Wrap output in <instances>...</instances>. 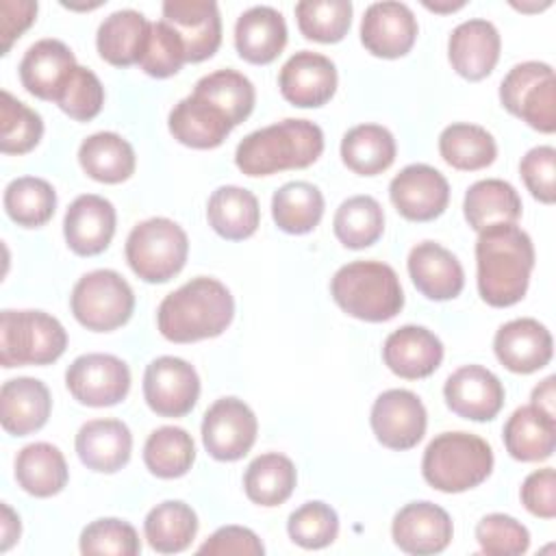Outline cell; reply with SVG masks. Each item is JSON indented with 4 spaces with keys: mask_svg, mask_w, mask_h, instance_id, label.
I'll list each match as a JSON object with an SVG mask.
<instances>
[{
    "mask_svg": "<svg viewBox=\"0 0 556 556\" xmlns=\"http://www.w3.org/2000/svg\"><path fill=\"white\" fill-rule=\"evenodd\" d=\"M476 267L480 298L495 308L517 304L530 285L534 245L517 224H493L478 232Z\"/></svg>",
    "mask_w": 556,
    "mask_h": 556,
    "instance_id": "1",
    "label": "cell"
},
{
    "mask_svg": "<svg viewBox=\"0 0 556 556\" xmlns=\"http://www.w3.org/2000/svg\"><path fill=\"white\" fill-rule=\"evenodd\" d=\"M235 317V300L224 282L198 276L163 298L156 311L159 332L174 343L219 337Z\"/></svg>",
    "mask_w": 556,
    "mask_h": 556,
    "instance_id": "2",
    "label": "cell"
},
{
    "mask_svg": "<svg viewBox=\"0 0 556 556\" xmlns=\"http://www.w3.org/2000/svg\"><path fill=\"white\" fill-rule=\"evenodd\" d=\"M324 152V132L311 119H282L245 135L235 163L245 176H271L313 165Z\"/></svg>",
    "mask_w": 556,
    "mask_h": 556,
    "instance_id": "3",
    "label": "cell"
},
{
    "mask_svg": "<svg viewBox=\"0 0 556 556\" xmlns=\"http://www.w3.org/2000/svg\"><path fill=\"white\" fill-rule=\"evenodd\" d=\"M337 306L363 321L393 319L404 306V291L395 269L382 261H352L330 280Z\"/></svg>",
    "mask_w": 556,
    "mask_h": 556,
    "instance_id": "4",
    "label": "cell"
},
{
    "mask_svg": "<svg viewBox=\"0 0 556 556\" xmlns=\"http://www.w3.org/2000/svg\"><path fill=\"white\" fill-rule=\"evenodd\" d=\"M493 471L491 445L471 432L437 434L421 458L424 480L443 493H463L482 484Z\"/></svg>",
    "mask_w": 556,
    "mask_h": 556,
    "instance_id": "5",
    "label": "cell"
},
{
    "mask_svg": "<svg viewBox=\"0 0 556 556\" xmlns=\"http://www.w3.org/2000/svg\"><path fill=\"white\" fill-rule=\"evenodd\" d=\"M67 348L61 321L43 311H2L0 315V363L2 367L50 365Z\"/></svg>",
    "mask_w": 556,
    "mask_h": 556,
    "instance_id": "6",
    "label": "cell"
},
{
    "mask_svg": "<svg viewBox=\"0 0 556 556\" xmlns=\"http://www.w3.org/2000/svg\"><path fill=\"white\" fill-rule=\"evenodd\" d=\"M126 261L130 269L146 282H167L187 263V232L167 217H150L139 222L126 239Z\"/></svg>",
    "mask_w": 556,
    "mask_h": 556,
    "instance_id": "7",
    "label": "cell"
},
{
    "mask_svg": "<svg viewBox=\"0 0 556 556\" xmlns=\"http://www.w3.org/2000/svg\"><path fill=\"white\" fill-rule=\"evenodd\" d=\"M70 304L80 326L93 332H111L130 319L135 293L117 271L93 269L78 278Z\"/></svg>",
    "mask_w": 556,
    "mask_h": 556,
    "instance_id": "8",
    "label": "cell"
},
{
    "mask_svg": "<svg viewBox=\"0 0 556 556\" xmlns=\"http://www.w3.org/2000/svg\"><path fill=\"white\" fill-rule=\"evenodd\" d=\"M502 106L539 132L556 130V78L543 61L517 63L500 85Z\"/></svg>",
    "mask_w": 556,
    "mask_h": 556,
    "instance_id": "9",
    "label": "cell"
},
{
    "mask_svg": "<svg viewBox=\"0 0 556 556\" xmlns=\"http://www.w3.org/2000/svg\"><path fill=\"white\" fill-rule=\"evenodd\" d=\"M256 432V415L239 397H219L202 419V443L215 460L232 463L243 458L252 450Z\"/></svg>",
    "mask_w": 556,
    "mask_h": 556,
    "instance_id": "10",
    "label": "cell"
},
{
    "mask_svg": "<svg viewBox=\"0 0 556 556\" xmlns=\"http://www.w3.org/2000/svg\"><path fill=\"white\" fill-rule=\"evenodd\" d=\"M65 384L85 406H113L130 391V369L113 354H83L67 367Z\"/></svg>",
    "mask_w": 556,
    "mask_h": 556,
    "instance_id": "11",
    "label": "cell"
},
{
    "mask_svg": "<svg viewBox=\"0 0 556 556\" xmlns=\"http://www.w3.org/2000/svg\"><path fill=\"white\" fill-rule=\"evenodd\" d=\"M200 395V378L193 365L178 356L154 358L143 374V397L161 417L187 415Z\"/></svg>",
    "mask_w": 556,
    "mask_h": 556,
    "instance_id": "12",
    "label": "cell"
},
{
    "mask_svg": "<svg viewBox=\"0 0 556 556\" xmlns=\"http://www.w3.org/2000/svg\"><path fill=\"white\" fill-rule=\"evenodd\" d=\"M371 430L389 450L415 447L428 426L421 400L408 389H389L380 393L371 406Z\"/></svg>",
    "mask_w": 556,
    "mask_h": 556,
    "instance_id": "13",
    "label": "cell"
},
{
    "mask_svg": "<svg viewBox=\"0 0 556 556\" xmlns=\"http://www.w3.org/2000/svg\"><path fill=\"white\" fill-rule=\"evenodd\" d=\"M389 195L402 217L410 222H430L447 208L450 185L432 165L413 163L393 176Z\"/></svg>",
    "mask_w": 556,
    "mask_h": 556,
    "instance_id": "14",
    "label": "cell"
},
{
    "mask_svg": "<svg viewBox=\"0 0 556 556\" xmlns=\"http://www.w3.org/2000/svg\"><path fill=\"white\" fill-rule=\"evenodd\" d=\"M163 22L182 39L187 63L211 59L222 43V17L213 0H167Z\"/></svg>",
    "mask_w": 556,
    "mask_h": 556,
    "instance_id": "15",
    "label": "cell"
},
{
    "mask_svg": "<svg viewBox=\"0 0 556 556\" xmlns=\"http://www.w3.org/2000/svg\"><path fill=\"white\" fill-rule=\"evenodd\" d=\"M417 17L404 2H374L361 20V43L374 56H404L417 39Z\"/></svg>",
    "mask_w": 556,
    "mask_h": 556,
    "instance_id": "16",
    "label": "cell"
},
{
    "mask_svg": "<svg viewBox=\"0 0 556 556\" xmlns=\"http://www.w3.org/2000/svg\"><path fill=\"white\" fill-rule=\"evenodd\" d=\"M278 85L282 98L293 106H324L337 91V67L319 52L300 50L282 65Z\"/></svg>",
    "mask_w": 556,
    "mask_h": 556,
    "instance_id": "17",
    "label": "cell"
},
{
    "mask_svg": "<svg viewBox=\"0 0 556 556\" xmlns=\"http://www.w3.org/2000/svg\"><path fill=\"white\" fill-rule=\"evenodd\" d=\"M445 404L452 413L471 421H491L504 406L500 378L482 365L458 367L443 387Z\"/></svg>",
    "mask_w": 556,
    "mask_h": 556,
    "instance_id": "18",
    "label": "cell"
},
{
    "mask_svg": "<svg viewBox=\"0 0 556 556\" xmlns=\"http://www.w3.org/2000/svg\"><path fill=\"white\" fill-rule=\"evenodd\" d=\"M454 534L447 510L432 502H410L402 506L391 523V536L395 545L406 554H439L443 552Z\"/></svg>",
    "mask_w": 556,
    "mask_h": 556,
    "instance_id": "19",
    "label": "cell"
},
{
    "mask_svg": "<svg viewBox=\"0 0 556 556\" xmlns=\"http://www.w3.org/2000/svg\"><path fill=\"white\" fill-rule=\"evenodd\" d=\"M497 361L513 374H532L543 369L554 354L549 330L532 317H519L497 328L493 339Z\"/></svg>",
    "mask_w": 556,
    "mask_h": 556,
    "instance_id": "20",
    "label": "cell"
},
{
    "mask_svg": "<svg viewBox=\"0 0 556 556\" xmlns=\"http://www.w3.org/2000/svg\"><path fill=\"white\" fill-rule=\"evenodd\" d=\"M115 206L96 193L78 195L65 211L63 235L72 252L78 256H96L104 252L115 235Z\"/></svg>",
    "mask_w": 556,
    "mask_h": 556,
    "instance_id": "21",
    "label": "cell"
},
{
    "mask_svg": "<svg viewBox=\"0 0 556 556\" xmlns=\"http://www.w3.org/2000/svg\"><path fill=\"white\" fill-rule=\"evenodd\" d=\"M502 39L489 20L460 22L447 41V59L454 72L467 80L486 78L500 61Z\"/></svg>",
    "mask_w": 556,
    "mask_h": 556,
    "instance_id": "22",
    "label": "cell"
},
{
    "mask_svg": "<svg viewBox=\"0 0 556 556\" xmlns=\"http://www.w3.org/2000/svg\"><path fill=\"white\" fill-rule=\"evenodd\" d=\"M408 276L428 300H454L465 287L460 261L441 243L421 241L408 252Z\"/></svg>",
    "mask_w": 556,
    "mask_h": 556,
    "instance_id": "23",
    "label": "cell"
},
{
    "mask_svg": "<svg viewBox=\"0 0 556 556\" xmlns=\"http://www.w3.org/2000/svg\"><path fill=\"white\" fill-rule=\"evenodd\" d=\"M382 358L395 376L417 380L439 369L443 361V343L432 330L408 324L387 337Z\"/></svg>",
    "mask_w": 556,
    "mask_h": 556,
    "instance_id": "24",
    "label": "cell"
},
{
    "mask_svg": "<svg viewBox=\"0 0 556 556\" xmlns=\"http://www.w3.org/2000/svg\"><path fill=\"white\" fill-rule=\"evenodd\" d=\"M74 445L87 469L115 473L130 460L132 434L119 419H91L80 426Z\"/></svg>",
    "mask_w": 556,
    "mask_h": 556,
    "instance_id": "25",
    "label": "cell"
},
{
    "mask_svg": "<svg viewBox=\"0 0 556 556\" xmlns=\"http://www.w3.org/2000/svg\"><path fill=\"white\" fill-rule=\"evenodd\" d=\"M50 410V391L37 378H11L0 389V421L2 428L13 437H26L43 428Z\"/></svg>",
    "mask_w": 556,
    "mask_h": 556,
    "instance_id": "26",
    "label": "cell"
},
{
    "mask_svg": "<svg viewBox=\"0 0 556 556\" xmlns=\"http://www.w3.org/2000/svg\"><path fill=\"white\" fill-rule=\"evenodd\" d=\"M167 126L176 141L195 150H211L222 146L235 128L219 106L195 93L182 98L172 109Z\"/></svg>",
    "mask_w": 556,
    "mask_h": 556,
    "instance_id": "27",
    "label": "cell"
},
{
    "mask_svg": "<svg viewBox=\"0 0 556 556\" xmlns=\"http://www.w3.org/2000/svg\"><path fill=\"white\" fill-rule=\"evenodd\" d=\"M76 65L74 52L63 41L39 39L20 61V80L28 93L54 102Z\"/></svg>",
    "mask_w": 556,
    "mask_h": 556,
    "instance_id": "28",
    "label": "cell"
},
{
    "mask_svg": "<svg viewBox=\"0 0 556 556\" xmlns=\"http://www.w3.org/2000/svg\"><path fill=\"white\" fill-rule=\"evenodd\" d=\"M287 46V24L274 7H250L235 24V48L239 56L254 65L271 63Z\"/></svg>",
    "mask_w": 556,
    "mask_h": 556,
    "instance_id": "29",
    "label": "cell"
},
{
    "mask_svg": "<svg viewBox=\"0 0 556 556\" xmlns=\"http://www.w3.org/2000/svg\"><path fill=\"white\" fill-rule=\"evenodd\" d=\"M506 452L521 463H541L556 447V417L545 415L536 406H519L504 426Z\"/></svg>",
    "mask_w": 556,
    "mask_h": 556,
    "instance_id": "30",
    "label": "cell"
},
{
    "mask_svg": "<svg viewBox=\"0 0 556 556\" xmlns=\"http://www.w3.org/2000/svg\"><path fill=\"white\" fill-rule=\"evenodd\" d=\"M150 22L143 13L135 9H122L104 17V22L98 28L96 46L100 56L115 65V67H128L139 63L148 35H150Z\"/></svg>",
    "mask_w": 556,
    "mask_h": 556,
    "instance_id": "31",
    "label": "cell"
},
{
    "mask_svg": "<svg viewBox=\"0 0 556 556\" xmlns=\"http://www.w3.org/2000/svg\"><path fill=\"white\" fill-rule=\"evenodd\" d=\"M206 219L208 226L228 241H241L256 232L261 222L258 200L252 191L224 185L217 187L206 202Z\"/></svg>",
    "mask_w": 556,
    "mask_h": 556,
    "instance_id": "32",
    "label": "cell"
},
{
    "mask_svg": "<svg viewBox=\"0 0 556 556\" xmlns=\"http://www.w3.org/2000/svg\"><path fill=\"white\" fill-rule=\"evenodd\" d=\"M78 163L83 172L106 185H117L135 174V150L117 132H93L78 148Z\"/></svg>",
    "mask_w": 556,
    "mask_h": 556,
    "instance_id": "33",
    "label": "cell"
},
{
    "mask_svg": "<svg viewBox=\"0 0 556 556\" xmlns=\"http://www.w3.org/2000/svg\"><path fill=\"white\" fill-rule=\"evenodd\" d=\"M70 471L63 452L46 441L28 443L17 452L15 480L35 497H52L67 484Z\"/></svg>",
    "mask_w": 556,
    "mask_h": 556,
    "instance_id": "34",
    "label": "cell"
},
{
    "mask_svg": "<svg viewBox=\"0 0 556 556\" xmlns=\"http://www.w3.org/2000/svg\"><path fill=\"white\" fill-rule=\"evenodd\" d=\"M463 211L467 224L480 232L493 224H515L521 217V198L510 182L484 178L467 189Z\"/></svg>",
    "mask_w": 556,
    "mask_h": 556,
    "instance_id": "35",
    "label": "cell"
},
{
    "mask_svg": "<svg viewBox=\"0 0 556 556\" xmlns=\"http://www.w3.org/2000/svg\"><path fill=\"white\" fill-rule=\"evenodd\" d=\"M395 139L380 124H358L341 139L343 163L361 176H376L389 169L395 161Z\"/></svg>",
    "mask_w": 556,
    "mask_h": 556,
    "instance_id": "36",
    "label": "cell"
},
{
    "mask_svg": "<svg viewBox=\"0 0 556 556\" xmlns=\"http://www.w3.org/2000/svg\"><path fill=\"white\" fill-rule=\"evenodd\" d=\"M298 471L289 456L267 452L256 456L243 476V489L250 502L258 506H278L287 502L295 489Z\"/></svg>",
    "mask_w": 556,
    "mask_h": 556,
    "instance_id": "37",
    "label": "cell"
},
{
    "mask_svg": "<svg viewBox=\"0 0 556 556\" xmlns=\"http://www.w3.org/2000/svg\"><path fill=\"white\" fill-rule=\"evenodd\" d=\"M143 532L152 549L161 554H176L187 549L195 539L198 515L189 504L167 500L146 515Z\"/></svg>",
    "mask_w": 556,
    "mask_h": 556,
    "instance_id": "38",
    "label": "cell"
},
{
    "mask_svg": "<svg viewBox=\"0 0 556 556\" xmlns=\"http://www.w3.org/2000/svg\"><path fill=\"white\" fill-rule=\"evenodd\" d=\"M324 215L321 191L306 180L285 182L271 198V217L282 232L306 235Z\"/></svg>",
    "mask_w": 556,
    "mask_h": 556,
    "instance_id": "39",
    "label": "cell"
},
{
    "mask_svg": "<svg viewBox=\"0 0 556 556\" xmlns=\"http://www.w3.org/2000/svg\"><path fill=\"white\" fill-rule=\"evenodd\" d=\"M439 152L447 165L463 172L489 167L497 156L493 135L478 124H450L439 135Z\"/></svg>",
    "mask_w": 556,
    "mask_h": 556,
    "instance_id": "40",
    "label": "cell"
},
{
    "mask_svg": "<svg viewBox=\"0 0 556 556\" xmlns=\"http://www.w3.org/2000/svg\"><path fill=\"white\" fill-rule=\"evenodd\" d=\"M332 228L345 248L363 250L382 237L384 211L371 195H352L339 204Z\"/></svg>",
    "mask_w": 556,
    "mask_h": 556,
    "instance_id": "41",
    "label": "cell"
},
{
    "mask_svg": "<svg viewBox=\"0 0 556 556\" xmlns=\"http://www.w3.org/2000/svg\"><path fill=\"white\" fill-rule=\"evenodd\" d=\"M195 460V445L191 434L178 426L156 428L143 445V463L156 478H180Z\"/></svg>",
    "mask_w": 556,
    "mask_h": 556,
    "instance_id": "42",
    "label": "cell"
},
{
    "mask_svg": "<svg viewBox=\"0 0 556 556\" xmlns=\"http://www.w3.org/2000/svg\"><path fill=\"white\" fill-rule=\"evenodd\" d=\"M193 93L219 106L232 126L250 117L256 100V91L250 78L230 67L202 76L195 83Z\"/></svg>",
    "mask_w": 556,
    "mask_h": 556,
    "instance_id": "43",
    "label": "cell"
},
{
    "mask_svg": "<svg viewBox=\"0 0 556 556\" xmlns=\"http://www.w3.org/2000/svg\"><path fill=\"white\" fill-rule=\"evenodd\" d=\"M2 202L7 215L17 226L39 228L54 215L56 191L43 178L22 176L7 185Z\"/></svg>",
    "mask_w": 556,
    "mask_h": 556,
    "instance_id": "44",
    "label": "cell"
},
{
    "mask_svg": "<svg viewBox=\"0 0 556 556\" xmlns=\"http://www.w3.org/2000/svg\"><path fill=\"white\" fill-rule=\"evenodd\" d=\"M298 28L306 39L319 43L341 41L352 24L350 0H302L295 4Z\"/></svg>",
    "mask_w": 556,
    "mask_h": 556,
    "instance_id": "45",
    "label": "cell"
},
{
    "mask_svg": "<svg viewBox=\"0 0 556 556\" xmlns=\"http://www.w3.org/2000/svg\"><path fill=\"white\" fill-rule=\"evenodd\" d=\"M43 135V122L37 111L2 91L0 102V150L4 154L30 152Z\"/></svg>",
    "mask_w": 556,
    "mask_h": 556,
    "instance_id": "46",
    "label": "cell"
},
{
    "mask_svg": "<svg viewBox=\"0 0 556 556\" xmlns=\"http://www.w3.org/2000/svg\"><path fill=\"white\" fill-rule=\"evenodd\" d=\"M287 532L304 549H321L339 534V517L326 502H306L289 515Z\"/></svg>",
    "mask_w": 556,
    "mask_h": 556,
    "instance_id": "47",
    "label": "cell"
},
{
    "mask_svg": "<svg viewBox=\"0 0 556 556\" xmlns=\"http://www.w3.org/2000/svg\"><path fill=\"white\" fill-rule=\"evenodd\" d=\"M54 102L72 119L89 122L102 111L104 87L91 70H87L83 65H76L72 70V74L67 76L65 85L61 87Z\"/></svg>",
    "mask_w": 556,
    "mask_h": 556,
    "instance_id": "48",
    "label": "cell"
},
{
    "mask_svg": "<svg viewBox=\"0 0 556 556\" xmlns=\"http://www.w3.org/2000/svg\"><path fill=\"white\" fill-rule=\"evenodd\" d=\"M187 63V52L182 39L167 22H154L150 26L146 50L139 59V67L154 78H167L180 72Z\"/></svg>",
    "mask_w": 556,
    "mask_h": 556,
    "instance_id": "49",
    "label": "cell"
},
{
    "mask_svg": "<svg viewBox=\"0 0 556 556\" xmlns=\"http://www.w3.org/2000/svg\"><path fill=\"white\" fill-rule=\"evenodd\" d=\"M476 541L489 556H519L530 547V532L515 517L491 513L478 521Z\"/></svg>",
    "mask_w": 556,
    "mask_h": 556,
    "instance_id": "50",
    "label": "cell"
},
{
    "mask_svg": "<svg viewBox=\"0 0 556 556\" xmlns=\"http://www.w3.org/2000/svg\"><path fill=\"white\" fill-rule=\"evenodd\" d=\"M83 554H109V556H137L141 552L137 530L122 519L104 517L96 519L80 532Z\"/></svg>",
    "mask_w": 556,
    "mask_h": 556,
    "instance_id": "51",
    "label": "cell"
},
{
    "mask_svg": "<svg viewBox=\"0 0 556 556\" xmlns=\"http://www.w3.org/2000/svg\"><path fill=\"white\" fill-rule=\"evenodd\" d=\"M519 174L532 193L543 204H552L556 198V150L552 146H536L526 152L519 163Z\"/></svg>",
    "mask_w": 556,
    "mask_h": 556,
    "instance_id": "52",
    "label": "cell"
},
{
    "mask_svg": "<svg viewBox=\"0 0 556 556\" xmlns=\"http://www.w3.org/2000/svg\"><path fill=\"white\" fill-rule=\"evenodd\" d=\"M521 504L541 519L556 517V476L552 467L532 471L521 484Z\"/></svg>",
    "mask_w": 556,
    "mask_h": 556,
    "instance_id": "53",
    "label": "cell"
},
{
    "mask_svg": "<svg viewBox=\"0 0 556 556\" xmlns=\"http://www.w3.org/2000/svg\"><path fill=\"white\" fill-rule=\"evenodd\" d=\"M200 554H215V556H224V554H237V556H261L265 554V547L261 543V539L243 526H224L217 528L200 547Z\"/></svg>",
    "mask_w": 556,
    "mask_h": 556,
    "instance_id": "54",
    "label": "cell"
},
{
    "mask_svg": "<svg viewBox=\"0 0 556 556\" xmlns=\"http://www.w3.org/2000/svg\"><path fill=\"white\" fill-rule=\"evenodd\" d=\"M37 2L33 0H2L0 2V39L2 54H7L13 41L35 22Z\"/></svg>",
    "mask_w": 556,
    "mask_h": 556,
    "instance_id": "55",
    "label": "cell"
},
{
    "mask_svg": "<svg viewBox=\"0 0 556 556\" xmlns=\"http://www.w3.org/2000/svg\"><path fill=\"white\" fill-rule=\"evenodd\" d=\"M554 382L556 378L554 376H547L543 382H539L534 389H532V406H536L539 410H543L545 415L554 417Z\"/></svg>",
    "mask_w": 556,
    "mask_h": 556,
    "instance_id": "56",
    "label": "cell"
},
{
    "mask_svg": "<svg viewBox=\"0 0 556 556\" xmlns=\"http://www.w3.org/2000/svg\"><path fill=\"white\" fill-rule=\"evenodd\" d=\"M20 539V517L9 504H2V543L0 549L7 552Z\"/></svg>",
    "mask_w": 556,
    "mask_h": 556,
    "instance_id": "57",
    "label": "cell"
},
{
    "mask_svg": "<svg viewBox=\"0 0 556 556\" xmlns=\"http://www.w3.org/2000/svg\"><path fill=\"white\" fill-rule=\"evenodd\" d=\"M465 2H454V4H432V2H424V7L426 9H432V11H456V9H460Z\"/></svg>",
    "mask_w": 556,
    "mask_h": 556,
    "instance_id": "58",
    "label": "cell"
}]
</instances>
